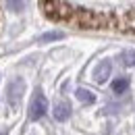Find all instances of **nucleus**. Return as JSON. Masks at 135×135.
Masks as SVG:
<instances>
[{
	"mask_svg": "<svg viewBox=\"0 0 135 135\" xmlns=\"http://www.w3.org/2000/svg\"><path fill=\"white\" fill-rule=\"evenodd\" d=\"M75 96H77V100L83 102V104H91V102H96V94H91L89 89H83V87H79V89L75 91Z\"/></svg>",
	"mask_w": 135,
	"mask_h": 135,
	"instance_id": "nucleus-6",
	"label": "nucleus"
},
{
	"mask_svg": "<svg viewBox=\"0 0 135 135\" xmlns=\"http://www.w3.org/2000/svg\"><path fill=\"white\" fill-rule=\"evenodd\" d=\"M52 114H54V118H56L58 123H65V120L71 117V106H69L67 102H56Z\"/></svg>",
	"mask_w": 135,
	"mask_h": 135,
	"instance_id": "nucleus-4",
	"label": "nucleus"
},
{
	"mask_svg": "<svg viewBox=\"0 0 135 135\" xmlns=\"http://www.w3.org/2000/svg\"><path fill=\"white\" fill-rule=\"evenodd\" d=\"M120 62H123L125 67H135V50L120 52Z\"/></svg>",
	"mask_w": 135,
	"mask_h": 135,
	"instance_id": "nucleus-8",
	"label": "nucleus"
},
{
	"mask_svg": "<svg viewBox=\"0 0 135 135\" xmlns=\"http://www.w3.org/2000/svg\"><path fill=\"white\" fill-rule=\"evenodd\" d=\"M23 91H25V81L21 77H15V79L8 81V85H6V102H8V106L13 110L19 108V104L23 100Z\"/></svg>",
	"mask_w": 135,
	"mask_h": 135,
	"instance_id": "nucleus-1",
	"label": "nucleus"
},
{
	"mask_svg": "<svg viewBox=\"0 0 135 135\" xmlns=\"http://www.w3.org/2000/svg\"><path fill=\"white\" fill-rule=\"evenodd\" d=\"M46 110H48V100H46V96L37 89L35 96L31 98V104H29V118H31V120H40V118L46 114Z\"/></svg>",
	"mask_w": 135,
	"mask_h": 135,
	"instance_id": "nucleus-2",
	"label": "nucleus"
},
{
	"mask_svg": "<svg viewBox=\"0 0 135 135\" xmlns=\"http://www.w3.org/2000/svg\"><path fill=\"white\" fill-rule=\"evenodd\" d=\"M110 73H112L110 60H102L100 65L94 69V81H96V83H104V81L110 77Z\"/></svg>",
	"mask_w": 135,
	"mask_h": 135,
	"instance_id": "nucleus-3",
	"label": "nucleus"
},
{
	"mask_svg": "<svg viewBox=\"0 0 135 135\" xmlns=\"http://www.w3.org/2000/svg\"><path fill=\"white\" fill-rule=\"evenodd\" d=\"M0 135H4V133H0Z\"/></svg>",
	"mask_w": 135,
	"mask_h": 135,
	"instance_id": "nucleus-11",
	"label": "nucleus"
},
{
	"mask_svg": "<svg viewBox=\"0 0 135 135\" xmlns=\"http://www.w3.org/2000/svg\"><path fill=\"white\" fill-rule=\"evenodd\" d=\"M127 89H129V79L127 77H118V79L112 81V91L114 94H125Z\"/></svg>",
	"mask_w": 135,
	"mask_h": 135,
	"instance_id": "nucleus-7",
	"label": "nucleus"
},
{
	"mask_svg": "<svg viewBox=\"0 0 135 135\" xmlns=\"http://www.w3.org/2000/svg\"><path fill=\"white\" fill-rule=\"evenodd\" d=\"M62 37H65L62 31H50V33L40 35V42H56V40H62Z\"/></svg>",
	"mask_w": 135,
	"mask_h": 135,
	"instance_id": "nucleus-10",
	"label": "nucleus"
},
{
	"mask_svg": "<svg viewBox=\"0 0 135 135\" xmlns=\"http://www.w3.org/2000/svg\"><path fill=\"white\" fill-rule=\"evenodd\" d=\"M6 6H8V11H13V13H21V11L27 6V0H6Z\"/></svg>",
	"mask_w": 135,
	"mask_h": 135,
	"instance_id": "nucleus-9",
	"label": "nucleus"
},
{
	"mask_svg": "<svg viewBox=\"0 0 135 135\" xmlns=\"http://www.w3.org/2000/svg\"><path fill=\"white\" fill-rule=\"evenodd\" d=\"M118 29H125V31H135V11H133V13H127L125 17L118 21Z\"/></svg>",
	"mask_w": 135,
	"mask_h": 135,
	"instance_id": "nucleus-5",
	"label": "nucleus"
}]
</instances>
